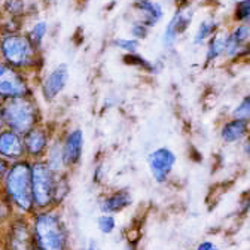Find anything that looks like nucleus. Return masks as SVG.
I'll list each match as a JSON object with an SVG mask.
<instances>
[{"instance_id": "obj_24", "label": "nucleus", "mask_w": 250, "mask_h": 250, "mask_svg": "<svg viewBox=\"0 0 250 250\" xmlns=\"http://www.w3.org/2000/svg\"><path fill=\"white\" fill-rule=\"evenodd\" d=\"M69 192H70L69 171L58 173V176H57V185H55V198H54L55 207H60L61 206V203L67 198Z\"/></svg>"}, {"instance_id": "obj_16", "label": "nucleus", "mask_w": 250, "mask_h": 250, "mask_svg": "<svg viewBox=\"0 0 250 250\" xmlns=\"http://www.w3.org/2000/svg\"><path fill=\"white\" fill-rule=\"evenodd\" d=\"M133 204V197L128 189H116L104 194L99 200V207L103 213L116 214L128 208Z\"/></svg>"}, {"instance_id": "obj_37", "label": "nucleus", "mask_w": 250, "mask_h": 250, "mask_svg": "<svg viewBox=\"0 0 250 250\" xmlns=\"http://www.w3.org/2000/svg\"><path fill=\"white\" fill-rule=\"evenodd\" d=\"M31 250H38V249H36V247H33V249H31Z\"/></svg>"}, {"instance_id": "obj_3", "label": "nucleus", "mask_w": 250, "mask_h": 250, "mask_svg": "<svg viewBox=\"0 0 250 250\" xmlns=\"http://www.w3.org/2000/svg\"><path fill=\"white\" fill-rule=\"evenodd\" d=\"M30 166L31 161L27 158L11 163L8 173L0 183V194L12 206L14 211L21 214H31L35 211L31 200Z\"/></svg>"}, {"instance_id": "obj_5", "label": "nucleus", "mask_w": 250, "mask_h": 250, "mask_svg": "<svg viewBox=\"0 0 250 250\" xmlns=\"http://www.w3.org/2000/svg\"><path fill=\"white\" fill-rule=\"evenodd\" d=\"M57 176L54 170L45 163V160L31 161L30 166V182H31V200L36 210H45L55 207V185Z\"/></svg>"}, {"instance_id": "obj_38", "label": "nucleus", "mask_w": 250, "mask_h": 250, "mask_svg": "<svg viewBox=\"0 0 250 250\" xmlns=\"http://www.w3.org/2000/svg\"><path fill=\"white\" fill-rule=\"evenodd\" d=\"M189 250H197V249H189Z\"/></svg>"}, {"instance_id": "obj_12", "label": "nucleus", "mask_w": 250, "mask_h": 250, "mask_svg": "<svg viewBox=\"0 0 250 250\" xmlns=\"http://www.w3.org/2000/svg\"><path fill=\"white\" fill-rule=\"evenodd\" d=\"M61 137V149H62V158L67 170L78 167L83 156V146H85V134L83 130L79 127L69 128L64 133H60Z\"/></svg>"}, {"instance_id": "obj_9", "label": "nucleus", "mask_w": 250, "mask_h": 250, "mask_svg": "<svg viewBox=\"0 0 250 250\" xmlns=\"http://www.w3.org/2000/svg\"><path fill=\"white\" fill-rule=\"evenodd\" d=\"M28 214L18 213L11 217L9 228L6 232V249L8 250H31L33 246V232Z\"/></svg>"}, {"instance_id": "obj_27", "label": "nucleus", "mask_w": 250, "mask_h": 250, "mask_svg": "<svg viewBox=\"0 0 250 250\" xmlns=\"http://www.w3.org/2000/svg\"><path fill=\"white\" fill-rule=\"evenodd\" d=\"M231 118H237V119L250 122V96L249 94H246V96L237 103V106L232 109Z\"/></svg>"}, {"instance_id": "obj_29", "label": "nucleus", "mask_w": 250, "mask_h": 250, "mask_svg": "<svg viewBox=\"0 0 250 250\" xmlns=\"http://www.w3.org/2000/svg\"><path fill=\"white\" fill-rule=\"evenodd\" d=\"M150 30H152V28H149L146 24H143L142 21L136 20V21L131 24V27H130V35H131V38H134V39H137V41L142 42V41H146V39L149 38Z\"/></svg>"}, {"instance_id": "obj_1", "label": "nucleus", "mask_w": 250, "mask_h": 250, "mask_svg": "<svg viewBox=\"0 0 250 250\" xmlns=\"http://www.w3.org/2000/svg\"><path fill=\"white\" fill-rule=\"evenodd\" d=\"M30 216L33 246L38 250H70V234L60 207L36 210Z\"/></svg>"}, {"instance_id": "obj_23", "label": "nucleus", "mask_w": 250, "mask_h": 250, "mask_svg": "<svg viewBox=\"0 0 250 250\" xmlns=\"http://www.w3.org/2000/svg\"><path fill=\"white\" fill-rule=\"evenodd\" d=\"M229 39L241 46H250V22H237L227 30Z\"/></svg>"}, {"instance_id": "obj_6", "label": "nucleus", "mask_w": 250, "mask_h": 250, "mask_svg": "<svg viewBox=\"0 0 250 250\" xmlns=\"http://www.w3.org/2000/svg\"><path fill=\"white\" fill-rule=\"evenodd\" d=\"M33 76L8 66L0 60V102L18 97H36Z\"/></svg>"}, {"instance_id": "obj_15", "label": "nucleus", "mask_w": 250, "mask_h": 250, "mask_svg": "<svg viewBox=\"0 0 250 250\" xmlns=\"http://www.w3.org/2000/svg\"><path fill=\"white\" fill-rule=\"evenodd\" d=\"M250 122L237 119V118H229L227 119L221 130H219V137L225 145H240L249 137L250 133Z\"/></svg>"}, {"instance_id": "obj_19", "label": "nucleus", "mask_w": 250, "mask_h": 250, "mask_svg": "<svg viewBox=\"0 0 250 250\" xmlns=\"http://www.w3.org/2000/svg\"><path fill=\"white\" fill-rule=\"evenodd\" d=\"M124 62L128 66H133L139 70H143L149 75H160L164 70V61L161 58L158 60H147L146 57L140 55L139 52L133 54H124Z\"/></svg>"}, {"instance_id": "obj_7", "label": "nucleus", "mask_w": 250, "mask_h": 250, "mask_svg": "<svg viewBox=\"0 0 250 250\" xmlns=\"http://www.w3.org/2000/svg\"><path fill=\"white\" fill-rule=\"evenodd\" d=\"M192 21H194V9L189 5L179 6L174 11L170 21L164 27L163 38H161L163 48L167 52L174 51V48H176L177 42L180 41V38L185 36L186 31L191 28Z\"/></svg>"}, {"instance_id": "obj_33", "label": "nucleus", "mask_w": 250, "mask_h": 250, "mask_svg": "<svg viewBox=\"0 0 250 250\" xmlns=\"http://www.w3.org/2000/svg\"><path fill=\"white\" fill-rule=\"evenodd\" d=\"M243 143V150H244V156L246 158H249V155H250V152H249V149H250V142H249V137L244 140V142H241Z\"/></svg>"}, {"instance_id": "obj_8", "label": "nucleus", "mask_w": 250, "mask_h": 250, "mask_svg": "<svg viewBox=\"0 0 250 250\" xmlns=\"http://www.w3.org/2000/svg\"><path fill=\"white\" fill-rule=\"evenodd\" d=\"M54 133L45 122L36 125L25 134H22L24 153L28 161H39L45 158V153L51 143Z\"/></svg>"}, {"instance_id": "obj_30", "label": "nucleus", "mask_w": 250, "mask_h": 250, "mask_svg": "<svg viewBox=\"0 0 250 250\" xmlns=\"http://www.w3.org/2000/svg\"><path fill=\"white\" fill-rule=\"evenodd\" d=\"M5 211H14V208H12V206L3 198V195L0 194V227H2V224H3V221H5Z\"/></svg>"}, {"instance_id": "obj_26", "label": "nucleus", "mask_w": 250, "mask_h": 250, "mask_svg": "<svg viewBox=\"0 0 250 250\" xmlns=\"http://www.w3.org/2000/svg\"><path fill=\"white\" fill-rule=\"evenodd\" d=\"M232 21L250 22V0H237L232 9Z\"/></svg>"}, {"instance_id": "obj_17", "label": "nucleus", "mask_w": 250, "mask_h": 250, "mask_svg": "<svg viewBox=\"0 0 250 250\" xmlns=\"http://www.w3.org/2000/svg\"><path fill=\"white\" fill-rule=\"evenodd\" d=\"M227 43V30H219L204 45V66H213L217 61L224 60Z\"/></svg>"}, {"instance_id": "obj_20", "label": "nucleus", "mask_w": 250, "mask_h": 250, "mask_svg": "<svg viewBox=\"0 0 250 250\" xmlns=\"http://www.w3.org/2000/svg\"><path fill=\"white\" fill-rule=\"evenodd\" d=\"M45 163L49 166L51 170L55 173H64L69 171L64 164V158H62V149H61V137L60 133H54L51 143L48 146V150L45 153Z\"/></svg>"}, {"instance_id": "obj_10", "label": "nucleus", "mask_w": 250, "mask_h": 250, "mask_svg": "<svg viewBox=\"0 0 250 250\" xmlns=\"http://www.w3.org/2000/svg\"><path fill=\"white\" fill-rule=\"evenodd\" d=\"M69 78H70V70L66 62H61V64L54 66L42 78L41 85H39L41 96L43 97V100L48 103L55 102L67 88Z\"/></svg>"}, {"instance_id": "obj_14", "label": "nucleus", "mask_w": 250, "mask_h": 250, "mask_svg": "<svg viewBox=\"0 0 250 250\" xmlns=\"http://www.w3.org/2000/svg\"><path fill=\"white\" fill-rule=\"evenodd\" d=\"M133 8L137 12V20L149 28L156 27L166 17V9L158 0H134Z\"/></svg>"}, {"instance_id": "obj_22", "label": "nucleus", "mask_w": 250, "mask_h": 250, "mask_svg": "<svg viewBox=\"0 0 250 250\" xmlns=\"http://www.w3.org/2000/svg\"><path fill=\"white\" fill-rule=\"evenodd\" d=\"M27 15V5L24 0H3L0 5V17L24 20Z\"/></svg>"}, {"instance_id": "obj_2", "label": "nucleus", "mask_w": 250, "mask_h": 250, "mask_svg": "<svg viewBox=\"0 0 250 250\" xmlns=\"http://www.w3.org/2000/svg\"><path fill=\"white\" fill-rule=\"evenodd\" d=\"M0 60L30 76L41 73L45 62L42 51L31 45L24 31L0 35Z\"/></svg>"}, {"instance_id": "obj_13", "label": "nucleus", "mask_w": 250, "mask_h": 250, "mask_svg": "<svg viewBox=\"0 0 250 250\" xmlns=\"http://www.w3.org/2000/svg\"><path fill=\"white\" fill-rule=\"evenodd\" d=\"M0 156L9 163H15L25 158L22 136L11 128H3L0 131Z\"/></svg>"}, {"instance_id": "obj_32", "label": "nucleus", "mask_w": 250, "mask_h": 250, "mask_svg": "<svg viewBox=\"0 0 250 250\" xmlns=\"http://www.w3.org/2000/svg\"><path fill=\"white\" fill-rule=\"evenodd\" d=\"M197 250H221V249L216 247L214 243H211V241H203V243L198 244Z\"/></svg>"}, {"instance_id": "obj_21", "label": "nucleus", "mask_w": 250, "mask_h": 250, "mask_svg": "<svg viewBox=\"0 0 250 250\" xmlns=\"http://www.w3.org/2000/svg\"><path fill=\"white\" fill-rule=\"evenodd\" d=\"M49 31V24L45 20H36L35 22H31L25 30L24 35L27 36V39L31 42L36 49L43 51V45H45V39L48 36Z\"/></svg>"}, {"instance_id": "obj_11", "label": "nucleus", "mask_w": 250, "mask_h": 250, "mask_svg": "<svg viewBox=\"0 0 250 250\" xmlns=\"http://www.w3.org/2000/svg\"><path fill=\"white\" fill-rule=\"evenodd\" d=\"M176 163H177L176 153L167 146L156 147L147 155V167H149L150 176L160 185L168 180L170 174L173 173L176 167Z\"/></svg>"}, {"instance_id": "obj_36", "label": "nucleus", "mask_w": 250, "mask_h": 250, "mask_svg": "<svg viewBox=\"0 0 250 250\" xmlns=\"http://www.w3.org/2000/svg\"><path fill=\"white\" fill-rule=\"evenodd\" d=\"M125 250H136V244H133V243H130L127 247H125Z\"/></svg>"}, {"instance_id": "obj_18", "label": "nucleus", "mask_w": 250, "mask_h": 250, "mask_svg": "<svg viewBox=\"0 0 250 250\" xmlns=\"http://www.w3.org/2000/svg\"><path fill=\"white\" fill-rule=\"evenodd\" d=\"M222 22L219 21L216 17H206L203 18L195 31H194V36H192V45L195 48H203L206 45V42L214 35L217 33L219 30H222Z\"/></svg>"}, {"instance_id": "obj_28", "label": "nucleus", "mask_w": 250, "mask_h": 250, "mask_svg": "<svg viewBox=\"0 0 250 250\" xmlns=\"http://www.w3.org/2000/svg\"><path fill=\"white\" fill-rule=\"evenodd\" d=\"M97 228L100 229V232L103 234H112L116 228V219L113 214H107L103 213L97 217Z\"/></svg>"}, {"instance_id": "obj_35", "label": "nucleus", "mask_w": 250, "mask_h": 250, "mask_svg": "<svg viewBox=\"0 0 250 250\" xmlns=\"http://www.w3.org/2000/svg\"><path fill=\"white\" fill-rule=\"evenodd\" d=\"M5 128V122H3V116H2V110H0V131Z\"/></svg>"}, {"instance_id": "obj_31", "label": "nucleus", "mask_w": 250, "mask_h": 250, "mask_svg": "<svg viewBox=\"0 0 250 250\" xmlns=\"http://www.w3.org/2000/svg\"><path fill=\"white\" fill-rule=\"evenodd\" d=\"M104 179V168H103V164H97L94 167V171H92V182L96 185H100Z\"/></svg>"}, {"instance_id": "obj_25", "label": "nucleus", "mask_w": 250, "mask_h": 250, "mask_svg": "<svg viewBox=\"0 0 250 250\" xmlns=\"http://www.w3.org/2000/svg\"><path fill=\"white\" fill-rule=\"evenodd\" d=\"M112 46L124 54H133V52H139L142 42L134 39V38H115L112 41Z\"/></svg>"}, {"instance_id": "obj_4", "label": "nucleus", "mask_w": 250, "mask_h": 250, "mask_svg": "<svg viewBox=\"0 0 250 250\" xmlns=\"http://www.w3.org/2000/svg\"><path fill=\"white\" fill-rule=\"evenodd\" d=\"M5 127L21 136L43 122V113L36 97H18L0 102Z\"/></svg>"}, {"instance_id": "obj_34", "label": "nucleus", "mask_w": 250, "mask_h": 250, "mask_svg": "<svg viewBox=\"0 0 250 250\" xmlns=\"http://www.w3.org/2000/svg\"><path fill=\"white\" fill-rule=\"evenodd\" d=\"M83 250H100V249H99V246L96 244V241H91V243L88 244V247L83 249Z\"/></svg>"}]
</instances>
